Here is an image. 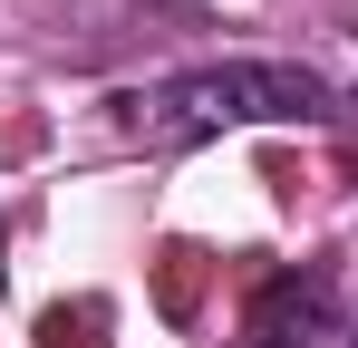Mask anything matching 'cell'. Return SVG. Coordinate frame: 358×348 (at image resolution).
Returning a JSON list of instances; mask_svg holds the SVG:
<instances>
[{
	"mask_svg": "<svg viewBox=\"0 0 358 348\" xmlns=\"http://www.w3.org/2000/svg\"><path fill=\"white\" fill-rule=\"evenodd\" d=\"M320 116H329V87L310 68L233 58V68H184L165 87H136L126 97V136L194 145V136H223V126H320Z\"/></svg>",
	"mask_w": 358,
	"mask_h": 348,
	"instance_id": "1",
	"label": "cell"
},
{
	"mask_svg": "<svg viewBox=\"0 0 358 348\" xmlns=\"http://www.w3.org/2000/svg\"><path fill=\"white\" fill-rule=\"evenodd\" d=\"M252 348H358V329L329 310V290H320V281H300V290H281V300L262 310Z\"/></svg>",
	"mask_w": 358,
	"mask_h": 348,
	"instance_id": "2",
	"label": "cell"
}]
</instances>
